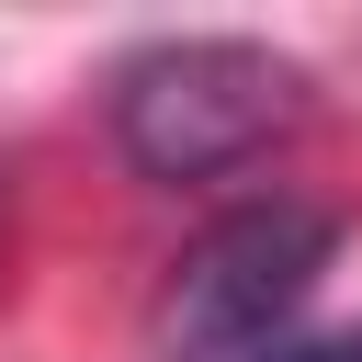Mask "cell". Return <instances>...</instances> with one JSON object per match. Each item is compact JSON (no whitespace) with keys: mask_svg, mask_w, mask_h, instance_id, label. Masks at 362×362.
<instances>
[{"mask_svg":"<svg viewBox=\"0 0 362 362\" xmlns=\"http://www.w3.org/2000/svg\"><path fill=\"white\" fill-rule=\"evenodd\" d=\"M294 113H305L294 57L249 34H170L113 68V147L147 181H226L272 136H294Z\"/></svg>","mask_w":362,"mask_h":362,"instance_id":"1","label":"cell"},{"mask_svg":"<svg viewBox=\"0 0 362 362\" xmlns=\"http://www.w3.org/2000/svg\"><path fill=\"white\" fill-rule=\"evenodd\" d=\"M328 260H339V215L305 192H260V204L215 215L158 294V362H238V351L294 339Z\"/></svg>","mask_w":362,"mask_h":362,"instance_id":"2","label":"cell"},{"mask_svg":"<svg viewBox=\"0 0 362 362\" xmlns=\"http://www.w3.org/2000/svg\"><path fill=\"white\" fill-rule=\"evenodd\" d=\"M238 362H362V328H328V339H272V351H238Z\"/></svg>","mask_w":362,"mask_h":362,"instance_id":"3","label":"cell"}]
</instances>
